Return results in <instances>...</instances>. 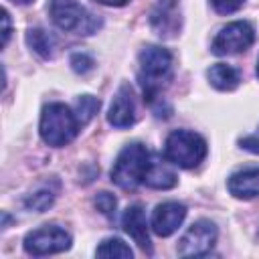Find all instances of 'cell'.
I'll return each mask as SVG.
<instances>
[{
	"mask_svg": "<svg viewBox=\"0 0 259 259\" xmlns=\"http://www.w3.org/2000/svg\"><path fill=\"white\" fill-rule=\"evenodd\" d=\"M49 14L57 28L79 36H89L103 26V20L81 6L77 0H51Z\"/></svg>",
	"mask_w": 259,
	"mask_h": 259,
	"instance_id": "obj_4",
	"label": "cell"
},
{
	"mask_svg": "<svg viewBox=\"0 0 259 259\" xmlns=\"http://www.w3.org/2000/svg\"><path fill=\"white\" fill-rule=\"evenodd\" d=\"M206 154H208L206 140L190 130H174L172 134H168L164 144V156L168 158V162L184 170L200 166Z\"/></svg>",
	"mask_w": 259,
	"mask_h": 259,
	"instance_id": "obj_5",
	"label": "cell"
},
{
	"mask_svg": "<svg viewBox=\"0 0 259 259\" xmlns=\"http://www.w3.org/2000/svg\"><path fill=\"white\" fill-rule=\"evenodd\" d=\"M121 227H123V231L134 239V243H136L146 255H152V253H154L152 241H150V235H148L146 210H144V206H142L140 202L130 204V206L123 210Z\"/></svg>",
	"mask_w": 259,
	"mask_h": 259,
	"instance_id": "obj_12",
	"label": "cell"
},
{
	"mask_svg": "<svg viewBox=\"0 0 259 259\" xmlns=\"http://www.w3.org/2000/svg\"><path fill=\"white\" fill-rule=\"evenodd\" d=\"M239 148H243V150H247L251 154H259V130L239 138Z\"/></svg>",
	"mask_w": 259,
	"mask_h": 259,
	"instance_id": "obj_23",
	"label": "cell"
},
{
	"mask_svg": "<svg viewBox=\"0 0 259 259\" xmlns=\"http://www.w3.org/2000/svg\"><path fill=\"white\" fill-rule=\"evenodd\" d=\"M186 206L178 200H166L156 204V208L152 210V219H150V229L158 235V237H170L172 233L178 231V227L184 223L186 219Z\"/></svg>",
	"mask_w": 259,
	"mask_h": 259,
	"instance_id": "obj_10",
	"label": "cell"
},
{
	"mask_svg": "<svg viewBox=\"0 0 259 259\" xmlns=\"http://www.w3.org/2000/svg\"><path fill=\"white\" fill-rule=\"evenodd\" d=\"M99 105H101V101L95 97V95H79L77 97V103H75V115H77V119H79V123H81V127L83 125H87L93 117H95V113L99 111Z\"/></svg>",
	"mask_w": 259,
	"mask_h": 259,
	"instance_id": "obj_19",
	"label": "cell"
},
{
	"mask_svg": "<svg viewBox=\"0 0 259 259\" xmlns=\"http://www.w3.org/2000/svg\"><path fill=\"white\" fill-rule=\"evenodd\" d=\"M107 121L117 127V130H125L130 125H134L136 121V101H134V89L130 87V83H121L111 105L107 111Z\"/></svg>",
	"mask_w": 259,
	"mask_h": 259,
	"instance_id": "obj_11",
	"label": "cell"
},
{
	"mask_svg": "<svg viewBox=\"0 0 259 259\" xmlns=\"http://www.w3.org/2000/svg\"><path fill=\"white\" fill-rule=\"evenodd\" d=\"M10 38V16H8V10L4 8L2 10V47H6Z\"/></svg>",
	"mask_w": 259,
	"mask_h": 259,
	"instance_id": "obj_24",
	"label": "cell"
},
{
	"mask_svg": "<svg viewBox=\"0 0 259 259\" xmlns=\"http://www.w3.org/2000/svg\"><path fill=\"white\" fill-rule=\"evenodd\" d=\"M71 245H73L71 233L57 225H45L40 229H34L30 233H26L24 241H22L24 251L34 257L63 253V251H69Z\"/></svg>",
	"mask_w": 259,
	"mask_h": 259,
	"instance_id": "obj_6",
	"label": "cell"
},
{
	"mask_svg": "<svg viewBox=\"0 0 259 259\" xmlns=\"http://www.w3.org/2000/svg\"><path fill=\"white\" fill-rule=\"evenodd\" d=\"M227 188L235 198L241 200L259 196V168H245L233 172L227 180Z\"/></svg>",
	"mask_w": 259,
	"mask_h": 259,
	"instance_id": "obj_14",
	"label": "cell"
},
{
	"mask_svg": "<svg viewBox=\"0 0 259 259\" xmlns=\"http://www.w3.org/2000/svg\"><path fill=\"white\" fill-rule=\"evenodd\" d=\"M217 237H219L217 225L212 221H208V219H198L180 237L176 251L182 257H202V255H208L212 251L214 243H217Z\"/></svg>",
	"mask_w": 259,
	"mask_h": 259,
	"instance_id": "obj_8",
	"label": "cell"
},
{
	"mask_svg": "<svg viewBox=\"0 0 259 259\" xmlns=\"http://www.w3.org/2000/svg\"><path fill=\"white\" fill-rule=\"evenodd\" d=\"M150 152L144 144L132 142L121 148L111 168V182L121 190H136L144 184V176L148 170Z\"/></svg>",
	"mask_w": 259,
	"mask_h": 259,
	"instance_id": "obj_3",
	"label": "cell"
},
{
	"mask_svg": "<svg viewBox=\"0 0 259 259\" xmlns=\"http://www.w3.org/2000/svg\"><path fill=\"white\" fill-rule=\"evenodd\" d=\"M26 45L40 57V59H53L55 55V49H57V40L55 36L40 28V26H34V28H28L26 30Z\"/></svg>",
	"mask_w": 259,
	"mask_h": 259,
	"instance_id": "obj_16",
	"label": "cell"
},
{
	"mask_svg": "<svg viewBox=\"0 0 259 259\" xmlns=\"http://www.w3.org/2000/svg\"><path fill=\"white\" fill-rule=\"evenodd\" d=\"M93 2H97V4H103V6H115V8H119V6H125V4H130L132 0H93Z\"/></svg>",
	"mask_w": 259,
	"mask_h": 259,
	"instance_id": "obj_25",
	"label": "cell"
},
{
	"mask_svg": "<svg viewBox=\"0 0 259 259\" xmlns=\"http://www.w3.org/2000/svg\"><path fill=\"white\" fill-rule=\"evenodd\" d=\"M255 73H257V79H259V59H257V67H255Z\"/></svg>",
	"mask_w": 259,
	"mask_h": 259,
	"instance_id": "obj_27",
	"label": "cell"
},
{
	"mask_svg": "<svg viewBox=\"0 0 259 259\" xmlns=\"http://www.w3.org/2000/svg\"><path fill=\"white\" fill-rule=\"evenodd\" d=\"M57 198V188H51V186H40L36 188L34 192H30L26 198H24V206L28 210H36V212H45Z\"/></svg>",
	"mask_w": 259,
	"mask_h": 259,
	"instance_id": "obj_18",
	"label": "cell"
},
{
	"mask_svg": "<svg viewBox=\"0 0 259 259\" xmlns=\"http://www.w3.org/2000/svg\"><path fill=\"white\" fill-rule=\"evenodd\" d=\"M206 79L208 83L219 89V91H233L239 87L241 83V73L231 67V65H225V63H217L212 65L208 71H206Z\"/></svg>",
	"mask_w": 259,
	"mask_h": 259,
	"instance_id": "obj_15",
	"label": "cell"
},
{
	"mask_svg": "<svg viewBox=\"0 0 259 259\" xmlns=\"http://www.w3.org/2000/svg\"><path fill=\"white\" fill-rule=\"evenodd\" d=\"M95 255L97 257H113V259H132L134 257V251L130 249L127 243H123L119 237H107L103 239L97 249H95Z\"/></svg>",
	"mask_w": 259,
	"mask_h": 259,
	"instance_id": "obj_17",
	"label": "cell"
},
{
	"mask_svg": "<svg viewBox=\"0 0 259 259\" xmlns=\"http://www.w3.org/2000/svg\"><path fill=\"white\" fill-rule=\"evenodd\" d=\"M81 130L75 111L65 103H47L40 111L38 134L47 146L63 148L71 144Z\"/></svg>",
	"mask_w": 259,
	"mask_h": 259,
	"instance_id": "obj_2",
	"label": "cell"
},
{
	"mask_svg": "<svg viewBox=\"0 0 259 259\" xmlns=\"http://www.w3.org/2000/svg\"><path fill=\"white\" fill-rule=\"evenodd\" d=\"M138 63V81L142 87V95L144 101L152 107L162 99V91L170 85L174 77V59L168 49L160 45H148L140 51Z\"/></svg>",
	"mask_w": 259,
	"mask_h": 259,
	"instance_id": "obj_1",
	"label": "cell"
},
{
	"mask_svg": "<svg viewBox=\"0 0 259 259\" xmlns=\"http://www.w3.org/2000/svg\"><path fill=\"white\" fill-rule=\"evenodd\" d=\"M210 4L219 14H233L245 4V0H210Z\"/></svg>",
	"mask_w": 259,
	"mask_h": 259,
	"instance_id": "obj_22",
	"label": "cell"
},
{
	"mask_svg": "<svg viewBox=\"0 0 259 259\" xmlns=\"http://www.w3.org/2000/svg\"><path fill=\"white\" fill-rule=\"evenodd\" d=\"M255 42V28L247 20H235L225 24L212 38L210 51L219 57L225 55H237L247 51Z\"/></svg>",
	"mask_w": 259,
	"mask_h": 259,
	"instance_id": "obj_7",
	"label": "cell"
},
{
	"mask_svg": "<svg viewBox=\"0 0 259 259\" xmlns=\"http://www.w3.org/2000/svg\"><path fill=\"white\" fill-rule=\"evenodd\" d=\"M150 26L162 38H176L182 30L180 0H158L150 10Z\"/></svg>",
	"mask_w": 259,
	"mask_h": 259,
	"instance_id": "obj_9",
	"label": "cell"
},
{
	"mask_svg": "<svg viewBox=\"0 0 259 259\" xmlns=\"http://www.w3.org/2000/svg\"><path fill=\"white\" fill-rule=\"evenodd\" d=\"M144 184L150 186V188H156V190H170L178 184V176L170 168V162H168L166 156L162 158L160 154H150Z\"/></svg>",
	"mask_w": 259,
	"mask_h": 259,
	"instance_id": "obj_13",
	"label": "cell"
},
{
	"mask_svg": "<svg viewBox=\"0 0 259 259\" xmlns=\"http://www.w3.org/2000/svg\"><path fill=\"white\" fill-rule=\"evenodd\" d=\"M69 65H71V69H73L75 73H79V75H87L89 71L95 69V59H93L91 55L83 53V51H77V53L71 55Z\"/></svg>",
	"mask_w": 259,
	"mask_h": 259,
	"instance_id": "obj_20",
	"label": "cell"
},
{
	"mask_svg": "<svg viewBox=\"0 0 259 259\" xmlns=\"http://www.w3.org/2000/svg\"><path fill=\"white\" fill-rule=\"evenodd\" d=\"M95 206H97V210L101 212V214H105L107 219H113L115 217V208H117V198L111 194V192H99L97 196H95Z\"/></svg>",
	"mask_w": 259,
	"mask_h": 259,
	"instance_id": "obj_21",
	"label": "cell"
},
{
	"mask_svg": "<svg viewBox=\"0 0 259 259\" xmlns=\"http://www.w3.org/2000/svg\"><path fill=\"white\" fill-rule=\"evenodd\" d=\"M12 4H18V6H26V4H30L32 0H10Z\"/></svg>",
	"mask_w": 259,
	"mask_h": 259,
	"instance_id": "obj_26",
	"label": "cell"
}]
</instances>
